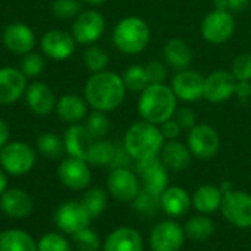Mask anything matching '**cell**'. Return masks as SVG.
<instances>
[{
	"label": "cell",
	"mask_w": 251,
	"mask_h": 251,
	"mask_svg": "<svg viewBox=\"0 0 251 251\" xmlns=\"http://www.w3.org/2000/svg\"><path fill=\"white\" fill-rule=\"evenodd\" d=\"M221 212L235 228H251V196L246 191L232 190L224 194Z\"/></svg>",
	"instance_id": "ba28073f"
},
{
	"label": "cell",
	"mask_w": 251,
	"mask_h": 251,
	"mask_svg": "<svg viewBox=\"0 0 251 251\" xmlns=\"http://www.w3.org/2000/svg\"><path fill=\"white\" fill-rule=\"evenodd\" d=\"M107 193L118 201H134L141 191V181L129 168L112 169L107 176Z\"/></svg>",
	"instance_id": "8fae6325"
},
{
	"label": "cell",
	"mask_w": 251,
	"mask_h": 251,
	"mask_svg": "<svg viewBox=\"0 0 251 251\" xmlns=\"http://www.w3.org/2000/svg\"><path fill=\"white\" fill-rule=\"evenodd\" d=\"M160 132L165 138V141H172V140H178V137L182 132V128L178 125V122L172 118L166 122H163L162 125H159Z\"/></svg>",
	"instance_id": "f6af8a7d"
},
{
	"label": "cell",
	"mask_w": 251,
	"mask_h": 251,
	"mask_svg": "<svg viewBox=\"0 0 251 251\" xmlns=\"http://www.w3.org/2000/svg\"><path fill=\"white\" fill-rule=\"evenodd\" d=\"M121 76L126 90L129 91L141 93L147 85H150L144 65H131L125 69V72Z\"/></svg>",
	"instance_id": "836d02e7"
},
{
	"label": "cell",
	"mask_w": 251,
	"mask_h": 251,
	"mask_svg": "<svg viewBox=\"0 0 251 251\" xmlns=\"http://www.w3.org/2000/svg\"><path fill=\"white\" fill-rule=\"evenodd\" d=\"M251 6V0H228V9L232 13H243Z\"/></svg>",
	"instance_id": "c3c4849f"
},
{
	"label": "cell",
	"mask_w": 251,
	"mask_h": 251,
	"mask_svg": "<svg viewBox=\"0 0 251 251\" xmlns=\"http://www.w3.org/2000/svg\"><path fill=\"white\" fill-rule=\"evenodd\" d=\"M26 91V76L21 69L12 66L0 68V104L18 101Z\"/></svg>",
	"instance_id": "ac0fdd59"
},
{
	"label": "cell",
	"mask_w": 251,
	"mask_h": 251,
	"mask_svg": "<svg viewBox=\"0 0 251 251\" xmlns=\"http://www.w3.org/2000/svg\"><path fill=\"white\" fill-rule=\"evenodd\" d=\"M93 137L88 134L85 126L79 124L71 125L63 135V144H65V151L71 157L82 159L87 162V154L88 150L93 144Z\"/></svg>",
	"instance_id": "484cf974"
},
{
	"label": "cell",
	"mask_w": 251,
	"mask_h": 251,
	"mask_svg": "<svg viewBox=\"0 0 251 251\" xmlns=\"http://www.w3.org/2000/svg\"><path fill=\"white\" fill-rule=\"evenodd\" d=\"M113 44L125 54H140L144 51L151 38L149 24L140 16L122 18L113 28Z\"/></svg>",
	"instance_id": "277c9868"
},
{
	"label": "cell",
	"mask_w": 251,
	"mask_h": 251,
	"mask_svg": "<svg viewBox=\"0 0 251 251\" xmlns=\"http://www.w3.org/2000/svg\"><path fill=\"white\" fill-rule=\"evenodd\" d=\"M187 146L191 154L201 160H209L219 153L221 137L219 132L209 124H197L188 131Z\"/></svg>",
	"instance_id": "52a82bcc"
},
{
	"label": "cell",
	"mask_w": 251,
	"mask_h": 251,
	"mask_svg": "<svg viewBox=\"0 0 251 251\" xmlns=\"http://www.w3.org/2000/svg\"><path fill=\"white\" fill-rule=\"evenodd\" d=\"M234 96L241 101H247L251 97V81H237Z\"/></svg>",
	"instance_id": "7dc6e473"
},
{
	"label": "cell",
	"mask_w": 251,
	"mask_h": 251,
	"mask_svg": "<svg viewBox=\"0 0 251 251\" xmlns=\"http://www.w3.org/2000/svg\"><path fill=\"white\" fill-rule=\"evenodd\" d=\"M204 78L199 71L194 69H184L176 72L172 76L171 88L175 93L178 101L184 103H194L203 99L204 93Z\"/></svg>",
	"instance_id": "5bb4252c"
},
{
	"label": "cell",
	"mask_w": 251,
	"mask_h": 251,
	"mask_svg": "<svg viewBox=\"0 0 251 251\" xmlns=\"http://www.w3.org/2000/svg\"><path fill=\"white\" fill-rule=\"evenodd\" d=\"M46 66V60L40 53L35 51H29L26 54H24L22 62H21V71L26 78H37L43 74Z\"/></svg>",
	"instance_id": "ab89813d"
},
{
	"label": "cell",
	"mask_w": 251,
	"mask_h": 251,
	"mask_svg": "<svg viewBox=\"0 0 251 251\" xmlns=\"http://www.w3.org/2000/svg\"><path fill=\"white\" fill-rule=\"evenodd\" d=\"M81 203L87 209V212L91 216V219H96V218H99L106 210L107 203H109V193L104 191L103 188L93 187V188L85 191Z\"/></svg>",
	"instance_id": "1f68e13d"
},
{
	"label": "cell",
	"mask_w": 251,
	"mask_h": 251,
	"mask_svg": "<svg viewBox=\"0 0 251 251\" xmlns=\"http://www.w3.org/2000/svg\"><path fill=\"white\" fill-rule=\"evenodd\" d=\"M35 162V150L24 141H9L0 149V166L7 175H26L34 169Z\"/></svg>",
	"instance_id": "5b68a950"
},
{
	"label": "cell",
	"mask_w": 251,
	"mask_h": 251,
	"mask_svg": "<svg viewBox=\"0 0 251 251\" xmlns=\"http://www.w3.org/2000/svg\"><path fill=\"white\" fill-rule=\"evenodd\" d=\"M213 7L218 10H229L228 9V0H213Z\"/></svg>",
	"instance_id": "816d5d0a"
},
{
	"label": "cell",
	"mask_w": 251,
	"mask_h": 251,
	"mask_svg": "<svg viewBox=\"0 0 251 251\" xmlns=\"http://www.w3.org/2000/svg\"><path fill=\"white\" fill-rule=\"evenodd\" d=\"M0 209L9 218L24 219L32 213L34 200L22 188H7L0 196Z\"/></svg>",
	"instance_id": "ffe728a7"
},
{
	"label": "cell",
	"mask_w": 251,
	"mask_h": 251,
	"mask_svg": "<svg viewBox=\"0 0 251 251\" xmlns=\"http://www.w3.org/2000/svg\"><path fill=\"white\" fill-rule=\"evenodd\" d=\"M126 87L122 76L112 72L103 71L91 74L84 87V97L93 110L112 112L116 110L125 100Z\"/></svg>",
	"instance_id": "6da1fadb"
},
{
	"label": "cell",
	"mask_w": 251,
	"mask_h": 251,
	"mask_svg": "<svg viewBox=\"0 0 251 251\" xmlns=\"http://www.w3.org/2000/svg\"><path fill=\"white\" fill-rule=\"evenodd\" d=\"M132 162L131 156L126 153V150L124 149V146H116V153L113 157V162L110 165L112 169H118V168H129V163Z\"/></svg>",
	"instance_id": "bcb514c9"
},
{
	"label": "cell",
	"mask_w": 251,
	"mask_h": 251,
	"mask_svg": "<svg viewBox=\"0 0 251 251\" xmlns=\"http://www.w3.org/2000/svg\"><path fill=\"white\" fill-rule=\"evenodd\" d=\"M103 251H144V241L137 229L119 226L106 237Z\"/></svg>",
	"instance_id": "44dd1931"
},
{
	"label": "cell",
	"mask_w": 251,
	"mask_h": 251,
	"mask_svg": "<svg viewBox=\"0 0 251 251\" xmlns=\"http://www.w3.org/2000/svg\"><path fill=\"white\" fill-rule=\"evenodd\" d=\"M215 224L206 215H196L190 218L184 226L185 237L193 241H204L209 240L215 232Z\"/></svg>",
	"instance_id": "4dcf8cb0"
},
{
	"label": "cell",
	"mask_w": 251,
	"mask_h": 251,
	"mask_svg": "<svg viewBox=\"0 0 251 251\" xmlns=\"http://www.w3.org/2000/svg\"><path fill=\"white\" fill-rule=\"evenodd\" d=\"M174 119L182 128V131H190L191 128H194L197 125V115H196V112L191 107H187V106L176 107V110L174 113Z\"/></svg>",
	"instance_id": "ee69618b"
},
{
	"label": "cell",
	"mask_w": 251,
	"mask_h": 251,
	"mask_svg": "<svg viewBox=\"0 0 251 251\" xmlns=\"http://www.w3.org/2000/svg\"><path fill=\"white\" fill-rule=\"evenodd\" d=\"M0 251H37V241L24 229H4L0 232Z\"/></svg>",
	"instance_id": "f1b7e54d"
},
{
	"label": "cell",
	"mask_w": 251,
	"mask_h": 251,
	"mask_svg": "<svg viewBox=\"0 0 251 251\" xmlns=\"http://www.w3.org/2000/svg\"><path fill=\"white\" fill-rule=\"evenodd\" d=\"M135 174L141 181V188L154 196L160 197L169 187V171L162 163L160 157L135 162Z\"/></svg>",
	"instance_id": "9c48e42d"
},
{
	"label": "cell",
	"mask_w": 251,
	"mask_h": 251,
	"mask_svg": "<svg viewBox=\"0 0 251 251\" xmlns=\"http://www.w3.org/2000/svg\"><path fill=\"white\" fill-rule=\"evenodd\" d=\"M84 126L88 131V134L93 137V140H103L110 129V121L106 112L94 110L87 116V122Z\"/></svg>",
	"instance_id": "d590c367"
},
{
	"label": "cell",
	"mask_w": 251,
	"mask_h": 251,
	"mask_svg": "<svg viewBox=\"0 0 251 251\" xmlns=\"http://www.w3.org/2000/svg\"><path fill=\"white\" fill-rule=\"evenodd\" d=\"M75 46L76 41L74 35L62 29L47 31L40 41L41 51L46 54V57L59 62L69 59L75 51Z\"/></svg>",
	"instance_id": "e0dca14e"
},
{
	"label": "cell",
	"mask_w": 251,
	"mask_h": 251,
	"mask_svg": "<svg viewBox=\"0 0 251 251\" xmlns=\"http://www.w3.org/2000/svg\"><path fill=\"white\" fill-rule=\"evenodd\" d=\"M84 63L85 68L91 72V74H97V72H103L107 69L109 66V54L99 46H88L84 51Z\"/></svg>",
	"instance_id": "e575fe53"
},
{
	"label": "cell",
	"mask_w": 251,
	"mask_h": 251,
	"mask_svg": "<svg viewBox=\"0 0 251 251\" xmlns=\"http://www.w3.org/2000/svg\"><path fill=\"white\" fill-rule=\"evenodd\" d=\"M37 150L47 159H57L65 151L63 138H60L54 132H43L37 138Z\"/></svg>",
	"instance_id": "d6a6232c"
},
{
	"label": "cell",
	"mask_w": 251,
	"mask_h": 251,
	"mask_svg": "<svg viewBox=\"0 0 251 251\" xmlns=\"http://www.w3.org/2000/svg\"><path fill=\"white\" fill-rule=\"evenodd\" d=\"M72 241L79 251H99L101 247V240L99 234L93 231L90 226L74 234Z\"/></svg>",
	"instance_id": "f35d334b"
},
{
	"label": "cell",
	"mask_w": 251,
	"mask_h": 251,
	"mask_svg": "<svg viewBox=\"0 0 251 251\" xmlns=\"http://www.w3.org/2000/svg\"><path fill=\"white\" fill-rule=\"evenodd\" d=\"M159 157L168 171L182 172L191 165L193 154L187 144L178 140H172V141H165Z\"/></svg>",
	"instance_id": "cb8c5ba5"
},
{
	"label": "cell",
	"mask_w": 251,
	"mask_h": 251,
	"mask_svg": "<svg viewBox=\"0 0 251 251\" xmlns=\"http://www.w3.org/2000/svg\"><path fill=\"white\" fill-rule=\"evenodd\" d=\"M163 62L176 72L188 69L193 62V50L185 40L174 37L163 46Z\"/></svg>",
	"instance_id": "d4e9b609"
},
{
	"label": "cell",
	"mask_w": 251,
	"mask_h": 251,
	"mask_svg": "<svg viewBox=\"0 0 251 251\" xmlns=\"http://www.w3.org/2000/svg\"><path fill=\"white\" fill-rule=\"evenodd\" d=\"M116 146L115 143L109 141V140H94L88 154H87V162L88 165L93 166H109L113 162L115 153H116Z\"/></svg>",
	"instance_id": "f546056e"
},
{
	"label": "cell",
	"mask_w": 251,
	"mask_h": 251,
	"mask_svg": "<svg viewBox=\"0 0 251 251\" xmlns=\"http://www.w3.org/2000/svg\"><path fill=\"white\" fill-rule=\"evenodd\" d=\"M185 231L175 221H162L150 234L151 251H179L185 243Z\"/></svg>",
	"instance_id": "4fadbf2b"
},
{
	"label": "cell",
	"mask_w": 251,
	"mask_h": 251,
	"mask_svg": "<svg viewBox=\"0 0 251 251\" xmlns=\"http://www.w3.org/2000/svg\"><path fill=\"white\" fill-rule=\"evenodd\" d=\"M150 84H165L168 79V65L162 60H150L144 65Z\"/></svg>",
	"instance_id": "7bdbcfd3"
},
{
	"label": "cell",
	"mask_w": 251,
	"mask_h": 251,
	"mask_svg": "<svg viewBox=\"0 0 251 251\" xmlns=\"http://www.w3.org/2000/svg\"><path fill=\"white\" fill-rule=\"evenodd\" d=\"M25 101L29 110L35 115H49L56 107V96L53 90L44 82H32L26 87Z\"/></svg>",
	"instance_id": "7402d4cb"
},
{
	"label": "cell",
	"mask_w": 251,
	"mask_h": 251,
	"mask_svg": "<svg viewBox=\"0 0 251 251\" xmlns=\"http://www.w3.org/2000/svg\"><path fill=\"white\" fill-rule=\"evenodd\" d=\"M165 144V138L159 125L140 121L132 124L125 135L122 146L134 162H141L153 157H159Z\"/></svg>",
	"instance_id": "3957f363"
},
{
	"label": "cell",
	"mask_w": 251,
	"mask_h": 251,
	"mask_svg": "<svg viewBox=\"0 0 251 251\" xmlns=\"http://www.w3.org/2000/svg\"><path fill=\"white\" fill-rule=\"evenodd\" d=\"M193 206V197L190 193L178 185L168 187L160 196V207L171 218H181L190 212Z\"/></svg>",
	"instance_id": "603a6c76"
},
{
	"label": "cell",
	"mask_w": 251,
	"mask_h": 251,
	"mask_svg": "<svg viewBox=\"0 0 251 251\" xmlns=\"http://www.w3.org/2000/svg\"><path fill=\"white\" fill-rule=\"evenodd\" d=\"M56 226L66 235H74L81 229H85L91 224V216L81 201L69 200L62 203L54 212Z\"/></svg>",
	"instance_id": "30bf717a"
},
{
	"label": "cell",
	"mask_w": 251,
	"mask_h": 251,
	"mask_svg": "<svg viewBox=\"0 0 251 251\" xmlns=\"http://www.w3.org/2000/svg\"><path fill=\"white\" fill-rule=\"evenodd\" d=\"M9 138H10V129L7 124L3 119H0V149H3L9 143Z\"/></svg>",
	"instance_id": "681fc988"
},
{
	"label": "cell",
	"mask_w": 251,
	"mask_h": 251,
	"mask_svg": "<svg viewBox=\"0 0 251 251\" xmlns=\"http://www.w3.org/2000/svg\"><path fill=\"white\" fill-rule=\"evenodd\" d=\"M224 193L216 185H201L193 194V206L203 215L215 213L221 210Z\"/></svg>",
	"instance_id": "83f0119b"
},
{
	"label": "cell",
	"mask_w": 251,
	"mask_h": 251,
	"mask_svg": "<svg viewBox=\"0 0 251 251\" xmlns=\"http://www.w3.org/2000/svg\"><path fill=\"white\" fill-rule=\"evenodd\" d=\"M106 29L104 16L94 9L81 12L72 25V35L78 44L91 46L99 41Z\"/></svg>",
	"instance_id": "7c38bea8"
},
{
	"label": "cell",
	"mask_w": 251,
	"mask_h": 251,
	"mask_svg": "<svg viewBox=\"0 0 251 251\" xmlns=\"http://www.w3.org/2000/svg\"><path fill=\"white\" fill-rule=\"evenodd\" d=\"M132 203H134V209L138 213L146 215V216H153L154 213L159 212V209H162L160 207V197L154 196V194H151L143 188Z\"/></svg>",
	"instance_id": "74e56055"
},
{
	"label": "cell",
	"mask_w": 251,
	"mask_h": 251,
	"mask_svg": "<svg viewBox=\"0 0 251 251\" xmlns=\"http://www.w3.org/2000/svg\"><path fill=\"white\" fill-rule=\"evenodd\" d=\"M219 188H221V191H222L224 194H225V193H228V191H232V190H235V188H234V185H232V182H229V181H225V182H224V184H222Z\"/></svg>",
	"instance_id": "f5cc1de1"
},
{
	"label": "cell",
	"mask_w": 251,
	"mask_h": 251,
	"mask_svg": "<svg viewBox=\"0 0 251 251\" xmlns=\"http://www.w3.org/2000/svg\"><path fill=\"white\" fill-rule=\"evenodd\" d=\"M35 41L34 31L22 22H13L3 31V44L15 54H26L32 51Z\"/></svg>",
	"instance_id": "d6986e66"
},
{
	"label": "cell",
	"mask_w": 251,
	"mask_h": 251,
	"mask_svg": "<svg viewBox=\"0 0 251 251\" xmlns=\"http://www.w3.org/2000/svg\"><path fill=\"white\" fill-rule=\"evenodd\" d=\"M237 22L234 13L229 10H210L201 21L200 34L204 41L210 44H224L235 34Z\"/></svg>",
	"instance_id": "8992f818"
},
{
	"label": "cell",
	"mask_w": 251,
	"mask_h": 251,
	"mask_svg": "<svg viewBox=\"0 0 251 251\" xmlns=\"http://www.w3.org/2000/svg\"><path fill=\"white\" fill-rule=\"evenodd\" d=\"M178 107V99L168 84H150L138 99V115L143 121L162 125L174 118Z\"/></svg>",
	"instance_id": "7a4b0ae2"
},
{
	"label": "cell",
	"mask_w": 251,
	"mask_h": 251,
	"mask_svg": "<svg viewBox=\"0 0 251 251\" xmlns=\"http://www.w3.org/2000/svg\"><path fill=\"white\" fill-rule=\"evenodd\" d=\"M51 12L54 16L60 19L76 18L81 13V1L79 0H54L51 4Z\"/></svg>",
	"instance_id": "60d3db41"
},
{
	"label": "cell",
	"mask_w": 251,
	"mask_h": 251,
	"mask_svg": "<svg viewBox=\"0 0 251 251\" xmlns=\"http://www.w3.org/2000/svg\"><path fill=\"white\" fill-rule=\"evenodd\" d=\"M231 74L237 81H251V53H241L234 59Z\"/></svg>",
	"instance_id": "b9f144b4"
},
{
	"label": "cell",
	"mask_w": 251,
	"mask_h": 251,
	"mask_svg": "<svg viewBox=\"0 0 251 251\" xmlns=\"http://www.w3.org/2000/svg\"><path fill=\"white\" fill-rule=\"evenodd\" d=\"M87 4H91V6H100V4H103L106 0H84Z\"/></svg>",
	"instance_id": "db71d44e"
},
{
	"label": "cell",
	"mask_w": 251,
	"mask_h": 251,
	"mask_svg": "<svg viewBox=\"0 0 251 251\" xmlns=\"http://www.w3.org/2000/svg\"><path fill=\"white\" fill-rule=\"evenodd\" d=\"M56 112L63 122L71 125L81 122L88 116V103L76 94H65L56 101Z\"/></svg>",
	"instance_id": "4316f807"
},
{
	"label": "cell",
	"mask_w": 251,
	"mask_h": 251,
	"mask_svg": "<svg viewBox=\"0 0 251 251\" xmlns=\"http://www.w3.org/2000/svg\"><path fill=\"white\" fill-rule=\"evenodd\" d=\"M237 79L229 71L218 69L204 78V93L203 99L209 103L219 104L225 103L235 94Z\"/></svg>",
	"instance_id": "9a60e30c"
},
{
	"label": "cell",
	"mask_w": 251,
	"mask_h": 251,
	"mask_svg": "<svg viewBox=\"0 0 251 251\" xmlns=\"http://www.w3.org/2000/svg\"><path fill=\"white\" fill-rule=\"evenodd\" d=\"M7 190V174L0 168V196Z\"/></svg>",
	"instance_id": "f907efd6"
},
{
	"label": "cell",
	"mask_w": 251,
	"mask_h": 251,
	"mask_svg": "<svg viewBox=\"0 0 251 251\" xmlns=\"http://www.w3.org/2000/svg\"><path fill=\"white\" fill-rule=\"evenodd\" d=\"M37 251H72V246L63 234L47 232L37 241Z\"/></svg>",
	"instance_id": "8d00e7d4"
},
{
	"label": "cell",
	"mask_w": 251,
	"mask_h": 251,
	"mask_svg": "<svg viewBox=\"0 0 251 251\" xmlns=\"http://www.w3.org/2000/svg\"><path fill=\"white\" fill-rule=\"evenodd\" d=\"M57 176L66 188L72 191H81L85 190L91 182V169L88 162L68 156L59 165Z\"/></svg>",
	"instance_id": "2e32d148"
}]
</instances>
